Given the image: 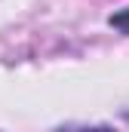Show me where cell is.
<instances>
[{
  "mask_svg": "<svg viewBox=\"0 0 129 132\" xmlns=\"http://www.w3.org/2000/svg\"><path fill=\"white\" fill-rule=\"evenodd\" d=\"M108 25H111L114 31H120V34L129 37V6L126 9H117L114 15H108Z\"/></svg>",
  "mask_w": 129,
  "mask_h": 132,
  "instance_id": "cell-1",
  "label": "cell"
},
{
  "mask_svg": "<svg viewBox=\"0 0 129 132\" xmlns=\"http://www.w3.org/2000/svg\"><path fill=\"white\" fill-rule=\"evenodd\" d=\"M55 132H117L114 126H104V123H98V126H83V123H71V126H59Z\"/></svg>",
  "mask_w": 129,
  "mask_h": 132,
  "instance_id": "cell-2",
  "label": "cell"
},
{
  "mask_svg": "<svg viewBox=\"0 0 129 132\" xmlns=\"http://www.w3.org/2000/svg\"><path fill=\"white\" fill-rule=\"evenodd\" d=\"M123 120H129V111H126V114H123Z\"/></svg>",
  "mask_w": 129,
  "mask_h": 132,
  "instance_id": "cell-3",
  "label": "cell"
}]
</instances>
